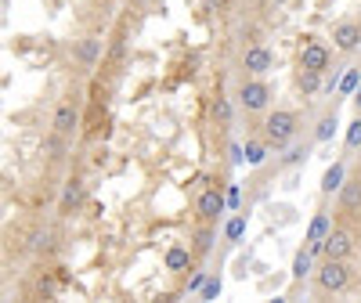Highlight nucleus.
I'll use <instances>...</instances> for the list:
<instances>
[{
  "mask_svg": "<svg viewBox=\"0 0 361 303\" xmlns=\"http://www.w3.org/2000/svg\"><path fill=\"white\" fill-rule=\"evenodd\" d=\"M51 242H54L51 231H37V235H33V253H47V249H51Z\"/></svg>",
  "mask_w": 361,
  "mask_h": 303,
  "instance_id": "23",
  "label": "nucleus"
},
{
  "mask_svg": "<svg viewBox=\"0 0 361 303\" xmlns=\"http://www.w3.org/2000/svg\"><path fill=\"white\" fill-rule=\"evenodd\" d=\"M238 105H243L246 112H267L271 105V87L260 80V76H250L238 83Z\"/></svg>",
  "mask_w": 361,
  "mask_h": 303,
  "instance_id": "3",
  "label": "nucleus"
},
{
  "mask_svg": "<svg viewBox=\"0 0 361 303\" xmlns=\"http://www.w3.org/2000/svg\"><path fill=\"white\" fill-rule=\"evenodd\" d=\"M311 271H314V256H311V249L304 246V249L293 256V278H296V282H304Z\"/></svg>",
  "mask_w": 361,
  "mask_h": 303,
  "instance_id": "14",
  "label": "nucleus"
},
{
  "mask_svg": "<svg viewBox=\"0 0 361 303\" xmlns=\"http://www.w3.org/2000/svg\"><path fill=\"white\" fill-rule=\"evenodd\" d=\"M354 278V271H350V260H322V267L314 271V285L318 292H343Z\"/></svg>",
  "mask_w": 361,
  "mask_h": 303,
  "instance_id": "2",
  "label": "nucleus"
},
{
  "mask_svg": "<svg viewBox=\"0 0 361 303\" xmlns=\"http://www.w3.org/2000/svg\"><path fill=\"white\" fill-rule=\"evenodd\" d=\"M98 51H102V44H98L94 37H83V40L76 44V54H80L83 66H94V62H98Z\"/></svg>",
  "mask_w": 361,
  "mask_h": 303,
  "instance_id": "16",
  "label": "nucleus"
},
{
  "mask_svg": "<svg viewBox=\"0 0 361 303\" xmlns=\"http://www.w3.org/2000/svg\"><path fill=\"white\" fill-rule=\"evenodd\" d=\"M343 177H347V166L343 163H333V166L325 170V177H322V195H336L343 188Z\"/></svg>",
  "mask_w": 361,
  "mask_h": 303,
  "instance_id": "13",
  "label": "nucleus"
},
{
  "mask_svg": "<svg viewBox=\"0 0 361 303\" xmlns=\"http://www.w3.org/2000/svg\"><path fill=\"white\" fill-rule=\"evenodd\" d=\"M336 127H340V119H336V109L333 112H325L322 119H318V130H314V141H329L336 134Z\"/></svg>",
  "mask_w": 361,
  "mask_h": 303,
  "instance_id": "17",
  "label": "nucleus"
},
{
  "mask_svg": "<svg viewBox=\"0 0 361 303\" xmlns=\"http://www.w3.org/2000/svg\"><path fill=\"white\" fill-rule=\"evenodd\" d=\"M202 285H206V275H202V271H199V275L192 278V285H188V289H202Z\"/></svg>",
  "mask_w": 361,
  "mask_h": 303,
  "instance_id": "27",
  "label": "nucleus"
},
{
  "mask_svg": "<svg viewBox=\"0 0 361 303\" xmlns=\"http://www.w3.org/2000/svg\"><path fill=\"white\" fill-rule=\"evenodd\" d=\"M267 152H271V144H267L264 137H260V141H250V144H246V163H250V166H260V163L267 159Z\"/></svg>",
  "mask_w": 361,
  "mask_h": 303,
  "instance_id": "18",
  "label": "nucleus"
},
{
  "mask_svg": "<svg viewBox=\"0 0 361 303\" xmlns=\"http://www.w3.org/2000/svg\"><path fill=\"white\" fill-rule=\"evenodd\" d=\"M192 267V249L188 246H180V242H173V246L166 249V271H188Z\"/></svg>",
  "mask_w": 361,
  "mask_h": 303,
  "instance_id": "12",
  "label": "nucleus"
},
{
  "mask_svg": "<svg viewBox=\"0 0 361 303\" xmlns=\"http://www.w3.org/2000/svg\"><path fill=\"white\" fill-rule=\"evenodd\" d=\"M322 76L325 73H311V69H300V76H296V87H300V94H318L322 90Z\"/></svg>",
  "mask_w": 361,
  "mask_h": 303,
  "instance_id": "15",
  "label": "nucleus"
},
{
  "mask_svg": "<svg viewBox=\"0 0 361 303\" xmlns=\"http://www.w3.org/2000/svg\"><path fill=\"white\" fill-rule=\"evenodd\" d=\"M329 231H333V224H329V209H318L311 228H307V238H304V246L311 249V256H322V246H325Z\"/></svg>",
  "mask_w": 361,
  "mask_h": 303,
  "instance_id": "9",
  "label": "nucleus"
},
{
  "mask_svg": "<svg viewBox=\"0 0 361 303\" xmlns=\"http://www.w3.org/2000/svg\"><path fill=\"white\" fill-rule=\"evenodd\" d=\"M243 69H246L250 76H264V73L275 69V54H271L264 44H253V47L243 51Z\"/></svg>",
  "mask_w": 361,
  "mask_h": 303,
  "instance_id": "8",
  "label": "nucleus"
},
{
  "mask_svg": "<svg viewBox=\"0 0 361 303\" xmlns=\"http://www.w3.org/2000/svg\"><path fill=\"white\" fill-rule=\"evenodd\" d=\"M340 192H343V195H340V202H343L347 209H350V206H357V202H361V177L347 180V185H343Z\"/></svg>",
  "mask_w": 361,
  "mask_h": 303,
  "instance_id": "19",
  "label": "nucleus"
},
{
  "mask_svg": "<svg viewBox=\"0 0 361 303\" xmlns=\"http://www.w3.org/2000/svg\"><path fill=\"white\" fill-rule=\"evenodd\" d=\"M209 246H214V231H209V224H206V228L195 235V249H199V253H206Z\"/></svg>",
  "mask_w": 361,
  "mask_h": 303,
  "instance_id": "24",
  "label": "nucleus"
},
{
  "mask_svg": "<svg viewBox=\"0 0 361 303\" xmlns=\"http://www.w3.org/2000/svg\"><path fill=\"white\" fill-rule=\"evenodd\" d=\"M224 206H228L224 188H221V185H209V188H202L199 199H195V217H199L202 224H214V221L224 214Z\"/></svg>",
  "mask_w": 361,
  "mask_h": 303,
  "instance_id": "5",
  "label": "nucleus"
},
{
  "mask_svg": "<svg viewBox=\"0 0 361 303\" xmlns=\"http://www.w3.org/2000/svg\"><path fill=\"white\" fill-rule=\"evenodd\" d=\"M243 235H246V214H235V217L224 224V238H228V242H238Z\"/></svg>",
  "mask_w": 361,
  "mask_h": 303,
  "instance_id": "20",
  "label": "nucleus"
},
{
  "mask_svg": "<svg viewBox=\"0 0 361 303\" xmlns=\"http://www.w3.org/2000/svg\"><path fill=\"white\" fill-rule=\"evenodd\" d=\"M354 109H357V116H361V83H357V90H354Z\"/></svg>",
  "mask_w": 361,
  "mask_h": 303,
  "instance_id": "28",
  "label": "nucleus"
},
{
  "mask_svg": "<svg viewBox=\"0 0 361 303\" xmlns=\"http://www.w3.org/2000/svg\"><path fill=\"white\" fill-rule=\"evenodd\" d=\"M214 119H217L221 127H228V123H231V101H228L224 94H217V98H214Z\"/></svg>",
  "mask_w": 361,
  "mask_h": 303,
  "instance_id": "21",
  "label": "nucleus"
},
{
  "mask_svg": "<svg viewBox=\"0 0 361 303\" xmlns=\"http://www.w3.org/2000/svg\"><path fill=\"white\" fill-rule=\"evenodd\" d=\"M83 195H87L83 180H80V177H76V180H69L66 192H62V202H58V209H62V214H76V209L83 206Z\"/></svg>",
  "mask_w": 361,
  "mask_h": 303,
  "instance_id": "11",
  "label": "nucleus"
},
{
  "mask_svg": "<svg viewBox=\"0 0 361 303\" xmlns=\"http://www.w3.org/2000/svg\"><path fill=\"white\" fill-rule=\"evenodd\" d=\"M357 80H361V69H357V66H350V69H347V76L340 80V90H343V94H354V90H357Z\"/></svg>",
  "mask_w": 361,
  "mask_h": 303,
  "instance_id": "22",
  "label": "nucleus"
},
{
  "mask_svg": "<svg viewBox=\"0 0 361 303\" xmlns=\"http://www.w3.org/2000/svg\"><path fill=\"white\" fill-rule=\"evenodd\" d=\"M76 130H80V105L73 98H62V101L54 105V116H51V134L69 141Z\"/></svg>",
  "mask_w": 361,
  "mask_h": 303,
  "instance_id": "4",
  "label": "nucleus"
},
{
  "mask_svg": "<svg viewBox=\"0 0 361 303\" xmlns=\"http://www.w3.org/2000/svg\"><path fill=\"white\" fill-rule=\"evenodd\" d=\"M361 144V116L350 123V130H347V148H357Z\"/></svg>",
  "mask_w": 361,
  "mask_h": 303,
  "instance_id": "25",
  "label": "nucleus"
},
{
  "mask_svg": "<svg viewBox=\"0 0 361 303\" xmlns=\"http://www.w3.org/2000/svg\"><path fill=\"white\" fill-rule=\"evenodd\" d=\"M354 249H357L354 231H347V228H333V231L325 235L322 256H329V260H350V256H354Z\"/></svg>",
  "mask_w": 361,
  "mask_h": 303,
  "instance_id": "6",
  "label": "nucleus"
},
{
  "mask_svg": "<svg viewBox=\"0 0 361 303\" xmlns=\"http://www.w3.org/2000/svg\"><path fill=\"white\" fill-rule=\"evenodd\" d=\"M300 134V116L293 109H275V112H267L264 116V123H260V137L271 144V148H289Z\"/></svg>",
  "mask_w": 361,
  "mask_h": 303,
  "instance_id": "1",
  "label": "nucleus"
},
{
  "mask_svg": "<svg viewBox=\"0 0 361 303\" xmlns=\"http://www.w3.org/2000/svg\"><path fill=\"white\" fill-rule=\"evenodd\" d=\"M221 292V278H206V285H202V299H214Z\"/></svg>",
  "mask_w": 361,
  "mask_h": 303,
  "instance_id": "26",
  "label": "nucleus"
},
{
  "mask_svg": "<svg viewBox=\"0 0 361 303\" xmlns=\"http://www.w3.org/2000/svg\"><path fill=\"white\" fill-rule=\"evenodd\" d=\"M130 4H137V8H145V4H152V0H130Z\"/></svg>",
  "mask_w": 361,
  "mask_h": 303,
  "instance_id": "29",
  "label": "nucleus"
},
{
  "mask_svg": "<svg viewBox=\"0 0 361 303\" xmlns=\"http://www.w3.org/2000/svg\"><path fill=\"white\" fill-rule=\"evenodd\" d=\"M333 47L336 51H357L361 47V22H336L333 25Z\"/></svg>",
  "mask_w": 361,
  "mask_h": 303,
  "instance_id": "10",
  "label": "nucleus"
},
{
  "mask_svg": "<svg viewBox=\"0 0 361 303\" xmlns=\"http://www.w3.org/2000/svg\"><path fill=\"white\" fill-rule=\"evenodd\" d=\"M333 66V51H329L322 40H307L300 47V69H311V73H325Z\"/></svg>",
  "mask_w": 361,
  "mask_h": 303,
  "instance_id": "7",
  "label": "nucleus"
}]
</instances>
